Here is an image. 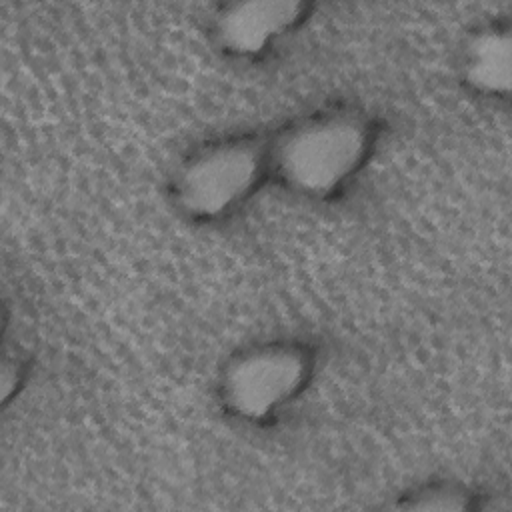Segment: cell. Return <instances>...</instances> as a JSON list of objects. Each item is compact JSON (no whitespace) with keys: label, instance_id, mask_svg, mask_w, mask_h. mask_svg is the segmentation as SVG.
Wrapping results in <instances>:
<instances>
[{"label":"cell","instance_id":"5","mask_svg":"<svg viewBox=\"0 0 512 512\" xmlns=\"http://www.w3.org/2000/svg\"><path fill=\"white\" fill-rule=\"evenodd\" d=\"M512 38L510 26L486 22L466 36L460 74L480 96L506 98L512 80Z\"/></svg>","mask_w":512,"mask_h":512},{"label":"cell","instance_id":"4","mask_svg":"<svg viewBox=\"0 0 512 512\" xmlns=\"http://www.w3.org/2000/svg\"><path fill=\"white\" fill-rule=\"evenodd\" d=\"M302 0H248L220 4L210 20L216 46L234 58L252 60L296 32L310 16Z\"/></svg>","mask_w":512,"mask_h":512},{"label":"cell","instance_id":"3","mask_svg":"<svg viewBox=\"0 0 512 512\" xmlns=\"http://www.w3.org/2000/svg\"><path fill=\"white\" fill-rule=\"evenodd\" d=\"M314 368L316 354L302 340L256 342L226 360L218 396L224 410L240 422H268L302 396Z\"/></svg>","mask_w":512,"mask_h":512},{"label":"cell","instance_id":"1","mask_svg":"<svg viewBox=\"0 0 512 512\" xmlns=\"http://www.w3.org/2000/svg\"><path fill=\"white\" fill-rule=\"evenodd\" d=\"M376 144V126L360 110L312 112L270 140L272 174L304 198L340 192L366 166Z\"/></svg>","mask_w":512,"mask_h":512},{"label":"cell","instance_id":"2","mask_svg":"<svg viewBox=\"0 0 512 512\" xmlns=\"http://www.w3.org/2000/svg\"><path fill=\"white\" fill-rule=\"evenodd\" d=\"M272 174L270 140L226 136L196 148L174 172L176 208L194 222H214L236 212Z\"/></svg>","mask_w":512,"mask_h":512}]
</instances>
